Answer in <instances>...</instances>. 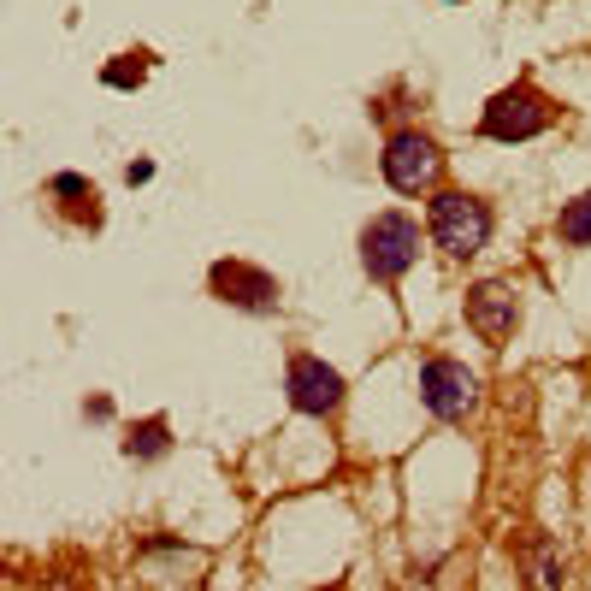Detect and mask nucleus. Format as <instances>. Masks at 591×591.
Returning <instances> with one entry per match:
<instances>
[{"instance_id": "obj_9", "label": "nucleus", "mask_w": 591, "mask_h": 591, "mask_svg": "<svg viewBox=\"0 0 591 591\" xmlns=\"http://www.w3.org/2000/svg\"><path fill=\"white\" fill-rule=\"evenodd\" d=\"M48 190H54V196H66V201H71V213H77V219H89V225L101 219V190H95V184H83L77 172H60V178H54Z\"/></svg>"}, {"instance_id": "obj_3", "label": "nucleus", "mask_w": 591, "mask_h": 591, "mask_svg": "<svg viewBox=\"0 0 591 591\" xmlns=\"http://www.w3.org/2000/svg\"><path fill=\"white\" fill-rule=\"evenodd\" d=\"M414 261H420V225H414L408 213H379V219L361 231V266H367V278L391 284V278H402Z\"/></svg>"}, {"instance_id": "obj_8", "label": "nucleus", "mask_w": 591, "mask_h": 591, "mask_svg": "<svg viewBox=\"0 0 591 591\" xmlns=\"http://www.w3.org/2000/svg\"><path fill=\"white\" fill-rule=\"evenodd\" d=\"M343 402V373L320 355H290V408L296 414H331Z\"/></svg>"}, {"instance_id": "obj_14", "label": "nucleus", "mask_w": 591, "mask_h": 591, "mask_svg": "<svg viewBox=\"0 0 591 591\" xmlns=\"http://www.w3.org/2000/svg\"><path fill=\"white\" fill-rule=\"evenodd\" d=\"M48 591H77V586H71V580H48Z\"/></svg>"}, {"instance_id": "obj_13", "label": "nucleus", "mask_w": 591, "mask_h": 591, "mask_svg": "<svg viewBox=\"0 0 591 591\" xmlns=\"http://www.w3.org/2000/svg\"><path fill=\"white\" fill-rule=\"evenodd\" d=\"M101 77H107L113 89H136V83L148 77V54H119V66H107Z\"/></svg>"}, {"instance_id": "obj_5", "label": "nucleus", "mask_w": 591, "mask_h": 591, "mask_svg": "<svg viewBox=\"0 0 591 591\" xmlns=\"http://www.w3.org/2000/svg\"><path fill=\"white\" fill-rule=\"evenodd\" d=\"M420 402H426L438 420H461V414L479 402V379H473L461 361H450V355H432V361L420 367Z\"/></svg>"}, {"instance_id": "obj_12", "label": "nucleus", "mask_w": 591, "mask_h": 591, "mask_svg": "<svg viewBox=\"0 0 591 591\" xmlns=\"http://www.w3.org/2000/svg\"><path fill=\"white\" fill-rule=\"evenodd\" d=\"M532 568H538V586H544V591H562V574H568V568H562V556H556V544H550V538H538V544H532Z\"/></svg>"}, {"instance_id": "obj_11", "label": "nucleus", "mask_w": 591, "mask_h": 591, "mask_svg": "<svg viewBox=\"0 0 591 591\" xmlns=\"http://www.w3.org/2000/svg\"><path fill=\"white\" fill-rule=\"evenodd\" d=\"M556 231H562V243H580V249H586V243H591V190H586V196H574L568 207H562Z\"/></svg>"}, {"instance_id": "obj_6", "label": "nucleus", "mask_w": 591, "mask_h": 591, "mask_svg": "<svg viewBox=\"0 0 591 591\" xmlns=\"http://www.w3.org/2000/svg\"><path fill=\"white\" fill-rule=\"evenodd\" d=\"M207 284H213V296L231 302V308H249V314H272V308H278V278L261 272V266H249V261H213Z\"/></svg>"}, {"instance_id": "obj_2", "label": "nucleus", "mask_w": 591, "mask_h": 591, "mask_svg": "<svg viewBox=\"0 0 591 591\" xmlns=\"http://www.w3.org/2000/svg\"><path fill=\"white\" fill-rule=\"evenodd\" d=\"M550 125H556V101L538 95L532 83L497 89V95L485 101V119H479V131L491 136V142H526V136L550 131Z\"/></svg>"}, {"instance_id": "obj_4", "label": "nucleus", "mask_w": 591, "mask_h": 591, "mask_svg": "<svg viewBox=\"0 0 591 591\" xmlns=\"http://www.w3.org/2000/svg\"><path fill=\"white\" fill-rule=\"evenodd\" d=\"M379 166H385V184L402 190V196H420V190H432L438 178H444V154H438V142L420 131H396L385 142V154H379Z\"/></svg>"}, {"instance_id": "obj_1", "label": "nucleus", "mask_w": 591, "mask_h": 591, "mask_svg": "<svg viewBox=\"0 0 591 591\" xmlns=\"http://www.w3.org/2000/svg\"><path fill=\"white\" fill-rule=\"evenodd\" d=\"M432 237L444 255L456 261H473L485 243H491V207L467 190H438L432 196Z\"/></svg>"}, {"instance_id": "obj_7", "label": "nucleus", "mask_w": 591, "mask_h": 591, "mask_svg": "<svg viewBox=\"0 0 591 591\" xmlns=\"http://www.w3.org/2000/svg\"><path fill=\"white\" fill-rule=\"evenodd\" d=\"M467 326L479 331L491 349H503V343L515 337V326H521V302H515V290L497 284V278L473 284V290H467Z\"/></svg>"}, {"instance_id": "obj_10", "label": "nucleus", "mask_w": 591, "mask_h": 591, "mask_svg": "<svg viewBox=\"0 0 591 591\" xmlns=\"http://www.w3.org/2000/svg\"><path fill=\"white\" fill-rule=\"evenodd\" d=\"M166 420L154 414V420H142V426H131V438H125V456L131 461H148V456H166Z\"/></svg>"}]
</instances>
